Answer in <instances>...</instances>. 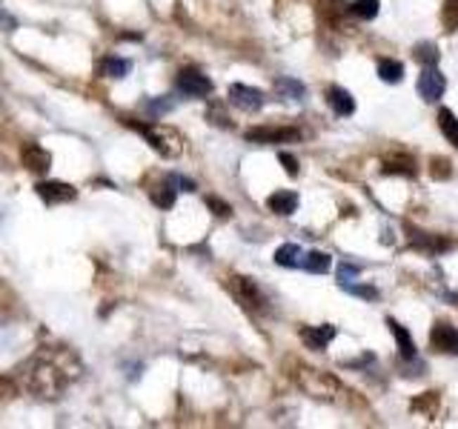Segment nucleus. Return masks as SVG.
Here are the masks:
<instances>
[{"instance_id":"nucleus-1","label":"nucleus","mask_w":458,"mask_h":429,"mask_svg":"<svg viewBox=\"0 0 458 429\" xmlns=\"http://www.w3.org/2000/svg\"><path fill=\"white\" fill-rule=\"evenodd\" d=\"M77 375V366H63V361H37L34 369L29 372V392L40 395V398H55L61 395V390L66 386V380H72Z\"/></svg>"},{"instance_id":"nucleus-2","label":"nucleus","mask_w":458,"mask_h":429,"mask_svg":"<svg viewBox=\"0 0 458 429\" xmlns=\"http://www.w3.org/2000/svg\"><path fill=\"white\" fill-rule=\"evenodd\" d=\"M135 129L163 158H181L184 155V135L178 129L163 126V123H135Z\"/></svg>"},{"instance_id":"nucleus-3","label":"nucleus","mask_w":458,"mask_h":429,"mask_svg":"<svg viewBox=\"0 0 458 429\" xmlns=\"http://www.w3.org/2000/svg\"><path fill=\"white\" fill-rule=\"evenodd\" d=\"M295 380H298V386H301L307 395L324 398V401H332V398L338 395V390H341L336 378H329V375H324L318 369H310V366H298Z\"/></svg>"},{"instance_id":"nucleus-4","label":"nucleus","mask_w":458,"mask_h":429,"mask_svg":"<svg viewBox=\"0 0 458 429\" xmlns=\"http://www.w3.org/2000/svg\"><path fill=\"white\" fill-rule=\"evenodd\" d=\"M232 292L235 297L241 300V304L246 309H253V312H264L267 309V295L261 292V286L253 281V278H232Z\"/></svg>"},{"instance_id":"nucleus-5","label":"nucleus","mask_w":458,"mask_h":429,"mask_svg":"<svg viewBox=\"0 0 458 429\" xmlns=\"http://www.w3.org/2000/svg\"><path fill=\"white\" fill-rule=\"evenodd\" d=\"M301 132L298 129H289V126H255V129H246V141L253 143H289V141H298Z\"/></svg>"},{"instance_id":"nucleus-6","label":"nucleus","mask_w":458,"mask_h":429,"mask_svg":"<svg viewBox=\"0 0 458 429\" xmlns=\"http://www.w3.org/2000/svg\"><path fill=\"white\" fill-rule=\"evenodd\" d=\"M175 86H178V92H184L189 98H206V95H212V80L206 77L203 72H198V69H184L178 75Z\"/></svg>"},{"instance_id":"nucleus-7","label":"nucleus","mask_w":458,"mask_h":429,"mask_svg":"<svg viewBox=\"0 0 458 429\" xmlns=\"http://www.w3.org/2000/svg\"><path fill=\"white\" fill-rule=\"evenodd\" d=\"M430 347H433L435 352L455 355V352H458V329L450 326V324H444V321L433 324V329H430Z\"/></svg>"},{"instance_id":"nucleus-8","label":"nucleus","mask_w":458,"mask_h":429,"mask_svg":"<svg viewBox=\"0 0 458 429\" xmlns=\"http://www.w3.org/2000/svg\"><path fill=\"white\" fill-rule=\"evenodd\" d=\"M447 89V80L444 75L435 69V66H424L421 77H419V95L427 101V103H435Z\"/></svg>"},{"instance_id":"nucleus-9","label":"nucleus","mask_w":458,"mask_h":429,"mask_svg":"<svg viewBox=\"0 0 458 429\" xmlns=\"http://www.w3.org/2000/svg\"><path fill=\"white\" fill-rule=\"evenodd\" d=\"M229 101L243 112H258L264 106V92L253 89V86H246V83H232L229 86Z\"/></svg>"},{"instance_id":"nucleus-10","label":"nucleus","mask_w":458,"mask_h":429,"mask_svg":"<svg viewBox=\"0 0 458 429\" xmlns=\"http://www.w3.org/2000/svg\"><path fill=\"white\" fill-rule=\"evenodd\" d=\"M40 198H44V203L55 206V203H69L77 198V189L72 184H63V181H44V184H37L34 189Z\"/></svg>"},{"instance_id":"nucleus-11","label":"nucleus","mask_w":458,"mask_h":429,"mask_svg":"<svg viewBox=\"0 0 458 429\" xmlns=\"http://www.w3.org/2000/svg\"><path fill=\"white\" fill-rule=\"evenodd\" d=\"M20 158H23V166L32 172V175H46V172L52 169V155L44 146H37V143H29Z\"/></svg>"},{"instance_id":"nucleus-12","label":"nucleus","mask_w":458,"mask_h":429,"mask_svg":"<svg viewBox=\"0 0 458 429\" xmlns=\"http://www.w3.org/2000/svg\"><path fill=\"white\" fill-rule=\"evenodd\" d=\"M336 335H338V329L329 326V324H324V326H304L301 329V340L307 343L310 350H318V352L326 350V343L336 338Z\"/></svg>"},{"instance_id":"nucleus-13","label":"nucleus","mask_w":458,"mask_h":429,"mask_svg":"<svg viewBox=\"0 0 458 429\" xmlns=\"http://www.w3.org/2000/svg\"><path fill=\"white\" fill-rule=\"evenodd\" d=\"M326 103H329L332 112L341 115V117H350V115L355 112V101H352V95H350L347 89H341V86H332V89L326 92Z\"/></svg>"},{"instance_id":"nucleus-14","label":"nucleus","mask_w":458,"mask_h":429,"mask_svg":"<svg viewBox=\"0 0 458 429\" xmlns=\"http://www.w3.org/2000/svg\"><path fill=\"white\" fill-rule=\"evenodd\" d=\"M267 206H269V212H275V214H293L295 209H298V195L295 192H289V189H281V192H272L269 195V200H267Z\"/></svg>"},{"instance_id":"nucleus-15","label":"nucleus","mask_w":458,"mask_h":429,"mask_svg":"<svg viewBox=\"0 0 458 429\" xmlns=\"http://www.w3.org/2000/svg\"><path fill=\"white\" fill-rule=\"evenodd\" d=\"M409 243L419 246V249H427V252H447L452 246L450 241H441V238L427 235V232H419V229H409Z\"/></svg>"},{"instance_id":"nucleus-16","label":"nucleus","mask_w":458,"mask_h":429,"mask_svg":"<svg viewBox=\"0 0 458 429\" xmlns=\"http://www.w3.org/2000/svg\"><path fill=\"white\" fill-rule=\"evenodd\" d=\"M387 326H390V332H393L395 340H398V352H401V358H404V361H412V358H415V340H412V335H409L401 324H395V321H387Z\"/></svg>"},{"instance_id":"nucleus-17","label":"nucleus","mask_w":458,"mask_h":429,"mask_svg":"<svg viewBox=\"0 0 458 429\" xmlns=\"http://www.w3.org/2000/svg\"><path fill=\"white\" fill-rule=\"evenodd\" d=\"M275 92H278L281 98H286V101H301V98L307 95L304 83L295 80V77H278V80H275Z\"/></svg>"},{"instance_id":"nucleus-18","label":"nucleus","mask_w":458,"mask_h":429,"mask_svg":"<svg viewBox=\"0 0 458 429\" xmlns=\"http://www.w3.org/2000/svg\"><path fill=\"white\" fill-rule=\"evenodd\" d=\"M149 198H152V203L160 206V209H172V206H175V186L170 184V178H166L163 186H152V189H149Z\"/></svg>"},{"instance_id":"nucleus-19","label":"nucleus","mask_w":458,"mask_h":429,"mask_svg":"<svg viewBox=\"0 0 458 429\" xmlns=\"http://www.w3.org/2000/svg\"><path fill=\"white\" fill-rule=\"evenodd\" d=\"M275 264L278 267H298L301 264V246L298 243H284V246H278V252H275Z\"/></svg>"},{"instance_id":"nucleus-20","label":"nucleus","mask_w":458,"mask_h":429,"mask_svg":"<svg viewBox=\"0 0 458 429\" xmlns=\"http://www.w3.org/2000/svg\"><path fill=\"white\" fill-rule=\"evenodd\" d=\"M438 126H441L444 138L458 149V117H455L450 109H441V112H438Z\"/></svg>"},{"instance_id":"nucleus-21","label":"nucleus","mask_w":458,"mask_h":429,"mask_svg":"<svg viewBox=\"0 0 458 429\" xmlns=\"http://www.w3.org/2000/svg\"><path fill=\"white\" fill-rule=\"evenodd\" d=\"M301 264H304V269L312 272V275H324V272H329V267H332V261H329L326 252H310Z\"/></svg>"},{"instance_id":"nucleus-22","label":"nucleus","mask_w":458,"mask_h":429,"mask_svg":"<svg viewBox=\"0 0 458 429\" xmlns=\"http://www.w3.org/2000/svg\"><path fill=\"white\" fill-rule=\"evenodd\" d=\"M379 77H381L384 83H401V77H404V66H401L398 60L384 58V60L379 63Z\"/></svg>"},{"instance_id":"nucleus-23","label":"nucleus","mask_w":458,"mask_h":429,"mask_svg":"<svg viewBox=\"0 0 458 429\" xmlns=\"http://www.w3.org/2000/svg\"><path fill=\"white\" fill-rule=\"evenodd\" d=\"M379 0H352L350 4V15H355V18H361V20H372L379 15Z\"/></svg>"},{"instance_id":"nucleus-24","label":"nucleus","mask_w":458,"mask_h":429,"mask_svg":"<svg viewBox=\"0 0 458 429\" xmlns=\"http://www.w3.org/2000/svg\"><path fill=\"white\" fill-rule=\"evenodd\" d=\"M412 58L419 60V63H424V66H435L438 58H441V52H438L435 43H419V46L412 49Z\"/></svg>"},{"instance_id":"nucleus-25","label":"nucleus","mask_w":458,"mask_h":429,"mask_svg":"<svg viewBox=\"0 0 458 429\" xmlns=\"http://www.w3.org/2000/svg\"><path fill=\"white\" fill-rule=\"evenodd\" d=\"M101 72L109 75V77H127L132 72V63L129 60H120V58H106L101 63Z\"/></svg>"},{"instance_id":"nucleus-26","label":"nucleus","mask_w":458,"mask_h":429,"mask_svg":"<svg viewBox=\"0 0 458 429\" xmlns=\"http://www.w3.org/2000/svg\"><path fill=\"white\" fill-rule=\"evenodd\" d=\"M384 175H415V163L412 160H387Z\"/></svg>"},{"instance_id":"nucleus-27","label":"nucleus","mask_w":458,"mask_h":429,"mask_svg":"<svg viewBox=\"0 0 458 429\" xmlns=\"http://www.w3.org/2000/svg\"><path fill=\"white\" fill-rule=\"evenodd\" d=\"M206 117H210V123H212V126H224V129H229V126H232L229 115H227V112H224V106H218V103H210V112H206Z\"/></svg>"},{"instance_id":"nucleus-28","label":"nucleus","mask_w":458,"mask_h":429,"mask_svg":"<svg viewBox=\"0 0 458 429\" xmlns=\"http://www.w3.org/2000/svg\"><path fill=\"white\" fill-rule=\"evenodd\" d=\"M347 292H352V295H358V297H367V300H376L379 297V289L376 286H364V283H341Z\"/></svg>"},{"instance_id":"nucleus-29","label":"nucleus","mask_w":458,"mask_h":429,"mask_svg":"<svg viewBox=\"0 0 458 429\" xmlns=\"http://www.w3.org/2000/svg\"><path fill=\"white\" fill-rule=\"evenodd\" d=\"M206 206H210L212 209V214H215V218H229V214H232V206L227 203V200H218L215 195H210V198H206Z\"/></svg>"},{"instance_id":"nucleus-30","label":"nucleus","mask_w":458,"mask_h":429,"mask_svg":"<svg viewBox=\"0 0 458 429\" xmlns=\"http://www.w3.org/2000/svg\"><path fill=\"white\" fill-rule=\"evenodd\" d=\"M444 23L450 29H458V0H447V9H444Z\"/></svg>"},{"instance_id":"nucleus-31","label":"nucleus","mask_w":458,"mask_h":429,"mask_svg":"<svg viewBox=\"0 0 458 429\" xmlns=\"http://www.w3.org/2000/svg\"><path fill=\"white\" fill-rule=\"evenodd\" d=\"M430 172H433V178H450V160H444V158H433Z\"/></svg>"},{"instance_id":"nucleus-32","label":"nucleus","mask_w":458,"mask_h":429,"mask_svg":"<svg viewBox=\"0 0 458 429\" xmlns=\"http://www.w3.org/2000/svg\"><path fill=\"white\" fill-rule=\"evenodd\" d=\"M278 160L284 163V172H286L289 178H295V175H298V160H295L293 155H289V152H281V155H278Z\"/></svg>"},{"instance_id":"nucleus-33","label":"nucleus","mask_w":458,"mask_h":429,"mask_svg":"<svg viewBox=\"0 0 458 429\" xmlns=\"http://www.w3.org/2000/svg\"><path fill=\"white\" fill-rule=\"evenodd\" d=\"M146 109H149L152 115H166V112L172 109V101H166V98H163V101H149Z\"/></svg>"},{"instance_id":"nucleus-34","label":"nucleus","mask_w":458,"mask_h":429,"mask_svg":"<svg viewBox=\"0 0 458 429\" xmlns=\"http://www.w3.org/2000/svg\"><path fill=\"white\" fill-rule=\"evenodd\" d=\"M361 269L358 267H350V264H341V269H338V278H341V283H350L355 275H358Z\"/></svg>"},{"instance_id":"nucleus-35","label":"nucleus","mask_w":458,"mask_h":429,"mask_svg":"<svg viewBox=\"0 0 458 429\" xmlns=\"http://www.w3.org/2000/svg\"><path fill=\"white\" fill-rule=\"evenodd\" d=\"M18 392V386L9 378H0V398H12Z\"/></svg>"},{"instance_id":"nucleus-36","label":"nucleus","mask_w":458,"mask_h":429,"mask_svg":"<svg viewBox=\"0 0 458 429\" xmlns=\"http://www.w3.org/2000/svg\"><path fill=\"white\" fill-rule=\"evenodd\" d=\"M15 300V295L9 292V286H6V281H0V307H9Z\"/></svg>"},{"instance_id":"nucleus-37","label":"nucleus","mask_w":458,"mask_h":429,"mask_svg":"<svg viewBox=\"0 0 458 429\" xmlns=\"http://www.w3.org/2000/svg\"><path fill=\"white\" fill-rule=\"evenodd\" d=\"M170 184H172V186H181L184 192H192V189H195V184L186 181V178H181V175H170Z\"/></svg>"},{"instance_id":"nucleus-38","label":"nucleus","mask_w":458,"mask_h":429,"mask_svg":"<svg viewBox=\"0 0 458 429\" xmlns=\"http://www.w3.org/2000/svg\"><path fill=\"white\" fill-rule=\"evenodd\" d=\"M0 29H4V32H12V29H18V20L9 18L6 12H0Z\"/></svg>"}]
</instances>
